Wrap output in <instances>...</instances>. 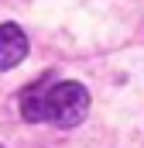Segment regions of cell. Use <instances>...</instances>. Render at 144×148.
I'll use <instances>...</instances> for the list:
<instances>
[{"label":"cell","mask_w":144,"mask_h":148,"mask_svg":"<svg viewBox=\"0 0 144 148\" xmlns=\"http://www.w3.org/2000/svg\"><path fill=\"white\" fill-rule=\"evenodd\" d=\"M89 114V90L82 83H55L45 90V103H41V121L58 124V127H79Z\"/></svg>","instance_id":"6da1fadb"},{"label":"cell","mask_w":144,"mask_h":148,"mask_svg":"<svg viewBox=\"0 0 144 148\" xmlns=\"http://www.w3.org/2000/svg\"><path fill=\"white\" fill-rule=\"evenodd\" d=\"M28 55V38L17 24H0V69H14L21 66Z\"/></svg>","instance_id":"7a4b0ae2"}]
</instances>
